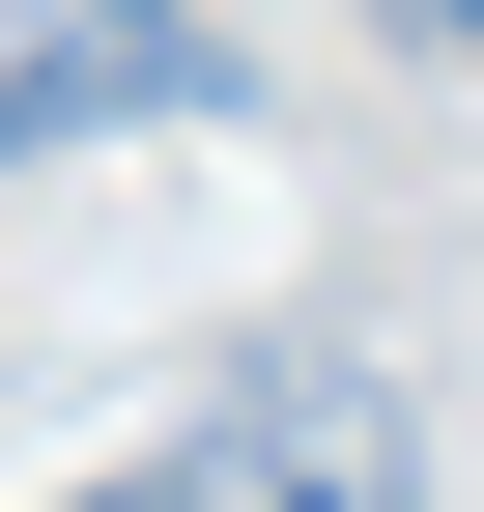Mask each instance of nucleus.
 I'll return each mask as SVG.
<instances>
[{
    "label": "nucleus",
    "mask_w": 484,
    "mask_h": 512,
    "mask_svg": "<svg viewBox=\"0 0 484 512\" xmlns=\"http://www.w3.org/2000/svg\"><path fill=\"white\" fill-rule=\"evenodd\" d=\"M428 29H456V57H484V0H428Z\"/></svg>",
    "instance_id": "nucleus-3"
},
{
    "label": "nucleus",
    "mask_w": 484,
    "mask_h": 512,
    "mask_svg": "<svg viewBox=\"0 0 484 512\" xmlns=\"http://www.w3.org/2000/svg\"><path fill=\"white\" fill-rule=\"evenodd\" d=\"M171 114H228L200 0H0V143H171Z\"/></svg>",
    "instance_id": "nucleus-2"
},
{
    "label": "nucleus",
    "mask_w": 484,
    "mask_h": 512,
    "mask_svg": "<svg viewBox=\"0 0 484 512\" xmlns=\"http://www.w3.org/2000/svg\"><path fill=\"white\" fill-rule=\"evenodd\" d=\"M143 512H428V427H399V370L371 342H257L200 427H171V484Z\"/></svg>",
    "instance_id": "nucleus-1"
}]
</instances>
